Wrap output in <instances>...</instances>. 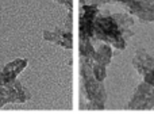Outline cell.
I'll return each instance as SVG.
<instances>
[{
	"mask_svg": "<svg viewBox=\"0 0 154 138\" xmlns=\"http://www.w3.org/2000/svg\"><path fill=\"white\" fill-rule=\"evenodd\" d=\"M127 110H153L154 108V87L149 83L142 81L135 88L131 99L128 100Z\"/></svg>",
	"mask_w": 154,
	"mask_h": 138,
	"instance_id": "obj_4",
	"label": "cell"
},
{
	"mask_svg": "<svg viewBox=\"0 0 154 138\" xmlns=\"http://www.w3.org/2000/svg\"><path fill=\"white\" fill-rule=\"evenodd\" d=\"M82 4H99V5H103V4H122L125 0H80Z\"/></svg>",
	"mask_w": 154,
	"mask_h": 138,
	"instance_id": "obj_10",
	"label": "cell"
},
{
	"mask_svg": "<svg viewBox=\"0 0 154 138\" xmlns=\"http://www.w3.org/2000/svg\"><path fill=\"white\" fill-rule=\"evenodd\" d=\"M99 4H82L80 10L79 19V39H91L93 41V27L95 19L100 12ZM95 42V41H93Z\"/></svg>",
	"mask_w": 154,
	"mask_h": 138,
	"instance_id": "obj_6",
	"label": "cell"
},
{
	"mask_svg": "<svg viewBox=\"0 0 154 138\" xmlns=\"http://www.w3.org/2000/svg\"><path fill=\"white\" fill-rule=\"evenodd\" d=\"M54 2L64 5L68 11H72V8H73V0H54Z\"/></svg>",
	"mask_w": 154,
	"mask_h": 138,
	"instance_id": "obj_11",
	"label": "cell"
},
{
	"mask_svg": "<svg viewBox=\"0 0 154 138\" xmlns=\"http://www.w3.org/2000/svg\"><path fill=\"white\" fill-rule=\"evenodd\" d=\"M80 108L104 110L107 102V91L104 81L95 79L91 68L84 61H80Z\"/></svg>",
	"mask_w": 154,
	"mask_h": 138,
	"instance_id": "obj_2",
	"label": "cell"
},
{
	"mask_svg": "<svg viewBox=\"0 0 154 138\" xmlns=\"http://www.w3.org/2000/svg\"><path fill=\"white\" fill-rule=\"evenodd\" d=\"M112 46L106 42H100V45L95 49V53L88 60L80 58V61H84L91 68L93 76L99 81H104L107 77V67L111 62L112 58Z\"/></svg>",
	"mask_w": 154,
	"mask_h": 138,
	"instance_id": "obj_3",
	"label": "cell"
},
{
	"mask_svg": "<svg viewBox=\"0 0 154 138\" xmlns=\"http://www.w3.org/2000/svg\"><path fill=\"white\" fill-rule=\"evenodd\" d=\"M27 64H29L27 58H16L14 61L8 62L4 67H2L0 68V85L5 88L12 87L15 79L23 72Z\"/></svg>",
	"mask_w": 154,
	"mask_h": 138,
	"instance_id": "obj_9",
	"label": "cell"
},
{
	"mask_svg": "<svg viewBox=\"0 0 154 138\" xmlns=\"http://www.w3.org/2000/svg\"><path fill=\"white\" fill-rule=\"evenodd\" d=\"M134 16L128 12L97 14L93 27V41L106 42L116 50H125L127 42L134 35Z\"/></svg>",
	"mask_w": 154,
	"mask_h": 138,
	"instance_id": "obj_1",
	"label": "cell"
},
{
	"mask_svg": "<svg viewBox=\"0 0 154 138\" xmlns=\"http://www.w3.org/2000/svg\"><path fill=\"white\" fill-rule=\"evenodd\" d=\"M120 7L141 22H154V3L152 0H125Z\"/></svg>",
	"mask_w": 154,
	"mask_h": 138,
	"instance_id": "obj_7",
	"label": "cell"
},
{
	"mask_svg": "<svg viewBox=\"0 0 154 138\" xmlns=\"http://www.w3.org/2000/svg\"><path fill=\"white\" fill-rule=\"evenodd\" d=\"M133 67L142 76L143 81L154 87V58L143 49H139L133 57Z\"/></svg>",
	"mask_w": 154,
	"mask_h": 138,
	"instance_id": "obj_8",
	"label": "cell"
},
{
	"mask_svg": "<svg viewBox=\"0 0 154 138\" xmlns=\"http://www.w3.org/2000/svg\"><path fill=\"white\" fill-rule=\"evenodd\" d=\"M42 38L48 42L58 45L64 49L73 48V34H72V11H69L66 16L64 27H56L54 30H45L42 33Z\"/></svg>",
	"mask_w": 154,
	"mask_h": 138,
	"instance_id": "obj_5",
	"label": "cell"
}]
</instances>
